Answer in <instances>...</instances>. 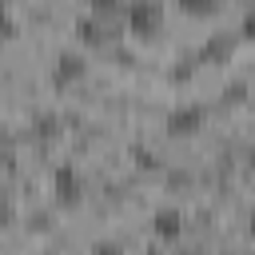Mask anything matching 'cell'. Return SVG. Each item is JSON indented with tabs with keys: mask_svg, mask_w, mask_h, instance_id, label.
<instances>
[{
	"mask_svg": "<svg viewBox=\"0 0 255 255\" xmlns=\"http://www.w3.org/2000/svg\"><path fill=\"white\" fill-rule=\"evenodd\" d=\"M80 76H84V56L72 52V48L60 52V56H56V80L68 84V80H80Z\"/></svg>",
	"mask_w": 255,
	"mask_h": 255,
	"instance_id": "obj_4",
	"label": "cell"
},
{
	"mask_svg": "<svg viewBox=\"0 0 255 255\" xmlns=\"http://www.w3.org/2000/svg\"><path fill=\"white\" fill-rule=\"evenodd\" d=\"M151 227H155L159 239H179L183 235V211L179 207H159L151 215Z\"/></svg>",
	"mask_w": 255,
	"mask_h": 255,
	"instance_id": "obj_3",
	"label": "cell"
},
{
	"mask_svg": "<svg viewBox=\"0 0 255 255\" xmlns=\"http://www.w3.org/2000/svg\"><path fill=\"white\" fill-rule=\"evenodd\" d=\"M56 195L68 199V203L80 199V175H76V167H56Z\"/></svg>",
	"mask_w": 255,
	"mask_h": 255,
	"instance_id": "obj_5",
	"label": "cell"
},
{
	"mask_svg": "<svg viewBox=\"0 0 255 255\" xmlns=\"http://www.w3.org/2000/svg\"><path fill=\"white\" fill-rule=\"evenodd\" d=\"M8 151H12V135H8V128L0 124V163L8 159Z\"/></svg>",
	"mask_w": 255,
	"mask_h": 255,
	"instance_id": "obj_7",
	"label": "cell"
},
{
	"mask_svg": "<svg viewBox=\"0 0 255 255\" xmlns=\"http://www.w3.org/2000/svg\"><path fill=\"white\" fill-rule=\"evenodd\" d=\"M243 32H247V36H255V8L243 16Z\"/></svg>",
	"mask_w": 255,
	"mask_h": 255,
	"instance_id": "obj_9",
	"label": "cell"
},
{
	"mask_svg": "<svg viewBox=\"0 0 255 255\" xmlns=\"http://www.w3.org/2000/svg\"><path fill=\"white\" fill-rule=\"evenodd\" d=\"M124 20H128V28L131 32H155L159 24H163V4H155V0H135V4H128L124 8Z\"/></svg>",
	"mask_w": 255,
	"mask_h": 255,
	"instance_id": "obj_1",
	"label": "cell"
},
{
	"mask_svg": "<svg viewBox=\"0 0 255 255\" xmlns=\"http://www.w3.org/2000/svg\"><path fill=\"white\" fill-rule=\"evenodd\" d=\"M0 28L12 32V8H8V4H0Z\"/></svg>",
	"mask_w": 255,
	"mask_h": 255,
	"instance_id": "obj_8",
	"label": "cell"
},
{
	"mask_svg": "<svg viewBox=\"0 0 255 255\" xmlns=\"http://www.w3.org/2000/svg\"><path fill=\"white\" fill-rule=\"evenodd\" d=\"M199 124H203V104L183 100V104H175V108L167 112V131H171V135H187V131H195Z\"/></svg>",
	"mask_w": 255,
	"mask_h": 255,
	"instance_id": "obj_2",
	"label": "cell"
},
{
	"mask_svg": "<svg viewBox=\"0 0 255 255\" xmlns=\"http://www.w3.org/2000/svg\"><path fill=\"white\" fill-rule=\"evenodd\" d=\"M76 28H80V36H84V40H100V36H104L100 20H92V16H80V24H76Z\"/></svg>",
	"mask_w": 255,
	"mask_h": 255,
	"instance_id": "obj_6",
	"label": "cell"
}]
</instances>
